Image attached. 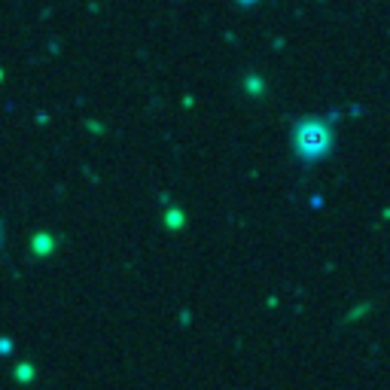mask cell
<instances>
[{"label":"cell","mask_w":390,"mask_h":390,"mask_svg":"<svg viewBox=\"0 0 390 390\" xmlns=\"http://www.w3.org/2000/svg\"><path fill=\"white\" fill-rule=\"evenodd\" d=\"M320 144H323V135H320L317 128H305L302 131V147L305 149H314V147H320Z\"/></svg>","instance_id":"1"}]
</instances>
